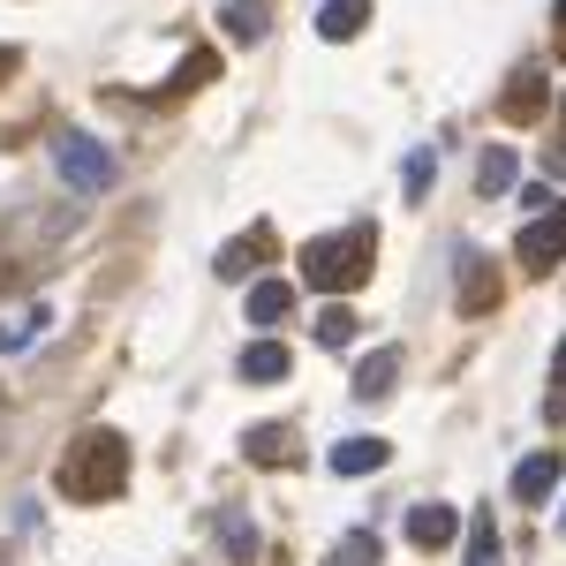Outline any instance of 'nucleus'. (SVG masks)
<instances>
[{
    "instance_id": "1",
    "label": "nucleus",
    "mask_w": 566,
    "mask_h": 566,
    "mask_svg": "<svg viewBox=\"0 0 566 566\" xmlns=\"http://www.w3.org/2000/svg\"><path fill=\"white\" fill-rule=\"evenodd\" d=\"M129 483V438L122 431H91L69 461H61V491L76 499V506H98V499H114Z\"/></svg>"
},
{
    "instance_id": "2",
    "label": "nucleus",
    "mask_w": 566,
    "mask_h": 566,
    "mask_svg": "<svg viewBox=\"0 0 566 566\" xmlns=\"http://www.w3.org/2000/svg\"><path fill=\"white\" fill-rule=\"evenodd\" d=\"M303 280L317 295H348L370 280V227H348V234H317L303 250Z\"/></svg>"
},
{
    "instance_id": "3",
    "label": "nucleus",
    "mask_w": 566,
    "mask_h": 566,
    "mask_svg": "<svg viewBox=\"0 0 566 566\" xmlns=\"http://www.w3.org/2000/svg\"><path fill=\"white\" fill-rule=\"evenodd\" d=\"M53 175L69 181L76 197H106V189H114V151L84 129H61L53 136Z\"/></svg>"
},
{
    "instance_id": "4",
    "label": "nucleus",
    "mask_w": 566,
    "mask_h": 566,
    "mask_svg": "<svg viewBox=\"0 0 566 566\" xmlns=\"http://www.w3.org/2000/svg\"><path fill=\"white\" fill-rule=\"evenodd\" d=\"M514 264H522L528 280H544V272H559L566 264V205H552V212H536L522 227V242H514Z\"/></svg>"
},
{
    "instance_id": "5",
    "label": "nucleus",
    "mask_w": 566,
    "mask_h": 566,
    "mask_svg": "<svg viewBox=\"0 0 566 566\" xmlns=\"http://www.w3.org/2000/svg\"><path fill=\"white\" fill-rule=\"evenodd\" d=\"M559 476H566V461L552 453V446H544V453H528L522 469H514V483H506V491H514V506H552Z\"/></svg>"
},
{
    "instance_id": "6",
    "label": "nucleus",
    "mask_w": 566,
    "mask_h": 566,
    "mask_svg": "<svg viewBox=\"0 0 566 566\" xmlns=\"http://www.w3.org/2000/svg\"><path fill=\"white\" fill-rule=\"evenodd\" d=\"M325 461H333V476H378V469L392 461V446L386 438H340Z\"/></svg>"
},
{
    "instance_id": "7",
    "label": "nucleus",
    "mask_w": 566,
    "mask_h": 566,
    "mask_svg": "<svg viewBox=\"0 0 566 566\" xmlns=\"http://www.w3.org/2000/svg\"><path fill=\"white\" fill-rule=\"evenodd\" d=\"M400 363H408L400 348H370L355 363V400H386V392L400 386Z\"/></svg>"
},
{
    "instance_id": "8",
    "label": "nucleus",
    "mask_w": 566,
    "mask_h": 566,
    "mask_svg": "<svg viewBox=\"0 0 566 566\" xmlns=\"http://www.w3.org/2000/svg\"><path fill=\"white\" fill-rule=\"evenodd\" d=\"M219 31H227V45H258L272 31V8L264 0H219Z\"/></svg>"
},
{
    "instance_id": "9",
    "label": "nucleus",
    "mask_w": 566,
    "mask_h": 566,
    "mask_svg": "<svg viewBox=\"0 0 566 566\" xmlns=\"http://www.w3.org/2000/svg\"><path fill=\"white\" fill-rule=\"evenodd\" d=\"M234 370H242V386H280V378H287V370H295V355L280 348V340H250V348H242V363H234Z\"/></svg>"
},
{
    "instance_id": "10",
    "label": "nucleus",
    "mask_w": 566,
    "mask_h": 566,
    "mask_svg": "<svg viewBox=\"0 0 566 566\" xmlns=\"http://www.w3.org/2000/svg\"><path fill=\"white\" fill-rule=\"evenodd\" d=\"M453 536H461V514H453V506H416V514H408V544H416V552H446Z\"/></svg>"
},
{
    "instance_id": "11",
    "label": "nucleus",
    "mask_w": 566,
    "mask_h": 566,
    "mask_svg": "<svg viewBox=\"0 0 566 566\" xmlns=\"http://www.w3.org/2000/svg\"><path fill=\"white\" fill-rule=\"evenodd\" d=\"M461 310L483 317V310H499V280H491V264L476 250H461Z\"/></svg>"
},
{
    "instance_id": "12",
    "label": "nucleus",
    "mask_w": 566,
    "mask_h": 566,
    "mask_svg": "<svg viewBox=\"0 0 566 566\" xmlns=\"http://www.w3.org/2000/svg\"><path fill=\"white\" fill-rule=\"evenodd\" d=\"M242 310H250V325H258V333H272V325H287V310H295V295H287V280H258Z\"/></svg>"
},
{
    "instance_id": "13",
    "label": "nucleus",
    "mask_w": 566,
    "mask_h": 566,
    "mask_svg": "<svg viewBox=\"0 0 566 566\" xmlns=\"http://www.w3.org/2000/svg\"><path fill=\"white\" fill-rule=\"evenodd\" d=\"M363 23H370V0H325V8H317V39H355V31H363Z\"/></svg>"
},
{
    "instance_id": "14",
    "label": "nucleus",
    "mask_w": 566,
    "mask_h": 566,
    "mask_svg": "<svg viewBox=\"0 0 566 566\" xmlns=\"http://www.w3.org/2000/svg\"><path fill=\"white\" fill-rule=\"evenodd\" d=\"M514 175H522L514 144H491V151L476 159V189H483V197H506V189H514Z\"/></svg>"
},
{
    "instance_id": "15",
    "label": "nucleus",
    "mask_w": 566,
    "mask_h": 566,
    "mask_svg": "<svg viewBox=\"0 0 566 566\" xmlns=\"http://www.w3.org/2000/svg\"><path fill=\"white\" fill-rule=\"evenodd\" d=\"M242 453H250L258 469H272V461H295V431H280V423H258V431L242 438Z\"/></svg>"
},
{
    "instance_id": "16",
    "label": "nucleus",
    "mask_w": 566,
    "mask_h": 566,
    "mask_svg": "<svg viewBox=\"0 0 566 566\" xmlns=\"http://www.w3.org/2000/svg\"><path fill=\"white\" fill-rule=\"evenodd\" d=\"M431 175H438V151H431V144H423V151H408V167H400L408 205H423V197H431Z\"/></svg>"
},
{
    "instance_id": "17",
    "label": "nucleus",
    "mask_w": 566,
    "mask_h": 566,
    "mask_svg": "<svg viewBox=\"0 0 566 566\" xmlns=\"http://www.w3.org/2000/svg\"><path fill=\"white\" fill-rule=\"evenodd\" d=\"M264 258V234H242V242H227L219 250V280H250V264Z\"/></svg>"
},
{
    "instance_id": "18",
    "label": "nucleus",
    "mask_w": 566,
    "mask_h": 566,
    "mask_svg": "<svg viewBox=\"0 0 566 566\" xmlns=\"http://www.w3.org/2000/svg\"><path fill=\"white\" fill-rule=\"evenodd\" d=\"M317 340H325V348H348V340H355V310L333 303L325 317H317Z\"/></svg>"
},
{
    "instance_id": "19",
    "label": "nucleus",
    "mask_w": 566,
    "mask_h": 566,
    "mask_svg": "<svg viewBox=\"0 0 566 566\" xmlns=\"http://www.w3.org/2000/svg\"><path fill=\"white\" fill-rule=\"evenodd\" d=\"M212 69H219L212 53H189V69H181V76H175V84H167V91H175V98H181V91H197V84H205Z\"/></svg>"
},
{
    "instance_id": "20",
    "label": "nucleus",
    "mask_w": 566,
    "mask_h": 566,
    "mask_svg": "<svg viewBox=\"0 0 566 566\" xmlns=\"http://www.w3.org/2000/svg\"><path fill=\"white\" fill-rule=\"evenodd\" d=\"M333 566H378V536H363V528H355V536H348V552H340Z\"/></svg>"
},
{
    "instance_id": "21",
    "label": "nucleus",
    "mask_w": 566,
    "mask_h": 566,
    "mask_svg": "<svg viewBox=\"0 0 566 566\" xmlns=\"http://www.w3.org/2000/svg\"><path fill=\"white\" fill-rule=\"evenodd\" d=\"M39 325H45V303L31 310V317H15V325H0V348H23V340H31Z\"/></svg>"
},
{
    "instance_id": "22",
    "label": "nucleus",
    "mask_w": 566,
    "mask_h": 566,
    "mask_svg": "<svg viewBox=\"0 0 566 566\" xmlns=\"http://www.w3.org/2000/svg\"><path fill=\"white\" fill-rule=\"evenodd\" d=\"M499 559V536H491V522H476V544H469V566H491Z\"/></svg>"
},
{
    "instance_id": "23",
    "label": "nucleus",
    "mask_w": 566,
    "mask_h": 566,
    "mask_svg": "<svg viewBox=\"0 0 566 566\" xmlns=\"http://www.w3.org/2000/svg\"><path fill=\"white\" fill-rule=\"evenodd\" d=\"M552 39H559V53H566V0L552 8Z\"/></svg>"
},
{
    "instance_id": "24",
    "label": "nucleus",
    "mask_w": 566,
    "mask_h": 566,
    "mask_svg": "<svg viewBox=\"0 0 566 566\" xmlns=\"http://www.w3.org/2000/svg\"><path fill=\"white\" fill-rule=\"evenodd\" d=\"M552 378H559V392H566V340H559V355H552Z\"/></svg>"
},
{
    "instance_id": "25",
    "label": "nucleus",
    "mask_w": 566,
    "mask_h": 566,
    "mask_svg": "<svg viewBox=\"0 0 566 566\" xmlns=\"http://www.w3.org/2000/svg\"><path fill=\"white\" fill-rule=\"evenodd\" d=\"M559 522H566V506H559Z\"/></svg>"
},
{
    "instance_id": "26",
    "label": "nucleus",
    "mask_w": 566,
    "mask_h": 566,
    "mask_svg": "<svg viewBox=\"0 0 566 566\" xmlns=\"http://www.w3.org/2000/svg\"><path fill=\"white\" fill-rule=\"evenodd\" d=\"M559 114H566V98H559Z\"/></svg>"
}]
</instances>
